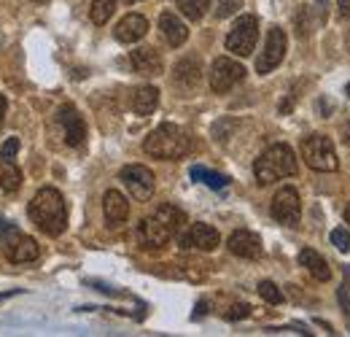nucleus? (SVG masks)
I'll list each match as a JSON object with an SVG mask.
<instances>
[{"instance_id":"obj_1","label":"nucleus","mask_w":350,"mask_h":337,"mask_svg":"<svg viewBox=\"0 0 350 337\" xmlns=\"http://www.w3.org/2000/svg\"><path fill=\"white\" fill-rule=\"evenodd\" d=\"M27 213H30L33 224H38V229L49 238H59L68 227V205L54 186H44L33 197Z\"/></svg>"},{"instance_id":"obj_2","label":"nucleus","mask_w":350,"mask_h":337,"mask_svg":"<svg viewBox=\"0 0 350 337\" xmlns=\"http://www.w3.org/2000/svg\"><path fill=\"white\" fill-rule=\"evenodd\" d=\"M186 224V213L175 205H162L154 216L143 219L137 227V240L146 249H162L178 235V229Z\"/></svg>"},{"instance_id":"obj_3","label":"nucleus","mask_w":350,"mask_h":337,"mask_svg":"<svg viewBox=\"0 0 350 337\" xmlns=\"http://www.w3.org/2000/svg\"><path fill=\"white\" fill-rule=\"evenodd\" d=\"M143 151L157 160H183L191 151V138L178 125H159L143 140Z\"/></svg>"},{"instance_id":"obj_4","label":"nucleus","mask_w":350,"mask_h":337,"mask_svg":"<svg viewBox=\"0 0 350 337\" xmlns=\"http://www.w3.org/2000/svg\"><path fill=\"white\" fill-rule=\"evenodd\" d=\"M254 173H256V181L262 186L272 184V181H280V178H288V175H297V157H294L291 146H286V143L269 146L254 162Z\"/></svg>"},{"instance_id":"obj_5","label":"nucleus","mask_w":350,"mask_h":337,"mask_svg":"<svg viewBox=\"0 0 350 337\" xmlns=\"http://www.w3.org/2000/svg\"><path fill=\"white\" fill-rule=\"evenodd\" d=\"M302 157H305V162L310 168L321 170V173H334L340 168L334 143L326 135H307L302 140Z\"/></svg>"},{"instance_id":"obj_6","label":"nucleus","mask_w":350,"mask_h":337,"mask_svg":"<svg viewBox=\"0 0 350 337\" xmlns=\"http://www.w3.org/2000/svg\"><path fill=\"white\" fill-rule=\"evenodd\" d=\"M259 38V19L256 16H240L234 27L226 36V49L237 57H248Z\"/></svg>"},{"instance_id":"obj_7","label":"nucleus","mask_w":350,"mask_h":337,"mask_svg":"<svg viewBox=\"0 0 350 337\" xmlns=\"http://www.w3.org/2000/svg\"><path fill=\"white\" fill-rule=\"evenodd\" d=\"M272 219L286 224V227H297L299 224V216H302V203H299V195L294 186H283L278 189V195L272 197Z\"/></svg>"},{"instance_id":"obj_8","label":"nucleus","mask_w":350,"mask_h":337,"mask_svg":"<svg viewBox=\"0 0 350 337\" xmlns=\"http://www.w3.org/2000/svg\"><path fill=\"white\" fill-rule=\"evenodd\" d=\"M245 79V68L240 65V62H234V60H229V57H219L216 62H213V68H211V89L213 92H229L234 84H240Z\"/></svg>"},{"instance_id":"obj_9","label":"nucleus","mask_w":350,"mask_h":337,"mask_svg":"<svg viewBox=\"0 0 350 337\" xmlns=\"http://www.w3.org/2000/svg\"><path fill=\"white\" fill-rule=\"evenodd\" d=\"M283 57H286V33L280 30V27H272L269 33H267V43H264V51L259 54V60H256V73H269V71H275L280 62H283Z\"/></svg>"},{"instance_id":"obj_10","label":"nucleus","mask_w":350,"mask_h":337,"mask_svg":"<svg viewBox=\"0 0 350 337\" xmlns=\"http://www.w3.org/2000/svg\"><path fill=\"white\" fill-rule=\"evenodd\" d=\"M178 243H180V249L216 251V249H219V243H221V235H219V229H213L211 224L197 221V224H191V227L178 238Z\"/></svg>"},{"instance_id":"obj_11","label":"nucleus","mask_w":350,"mask_h":337,"mask_svg":"<svg viewBox=\"0 0 350 337\" xmlns=\"http://www.w3.org/2000/svg\"><path fill=\"white\" fill-rule=\"evenodd\" d=\"M122 181L130 189L132 197L140 200V203H146L154 195V173L146 165H127V168H122Z\"/></svg>"},{"instance_id":"obj_12","label":"nucleus","mask_w":350,"mask_h":337,"mask_svg":"<svg viewBox=\"0 0 350 337\" xmlns=\"http://www.w3.org/2000/svg\"><path fill=\"white\" fill-rule=\"evenodd\" d=\"M57 122H59L62 132H65V143H68V146H73V149L84 146V140H87V125H84L81 114L76 111V105L65 103V105L57 111Z\"/></svg>"},{"instance_id":"obj_13","label":"nucleus","mask_w":350,"mask_h":337,"mask_svg":"<svg viewBox=\"0 0 350 337\" xmlns=\"http://www.w3.org/2000/svg\"><path fill=\"white\" fill-rule=\"evenodd\" d=\"M229 251L240 259H259L262 256V240L259 235L248 232V229H234L229 235Z\"/></svg>"},{"instance_id":"obj_14","label":"nucleus","mask_w":350,"mask_h":337,"mask_svg":"<svg viewBox=\"0 0 350 337\" xmlns=\"http://www.w3.org/2000/svg\"><path fill=\"white\" fill-rule=\"evenodd\" d=\"M130 60H132V68H135L137 73H143V76H159L162 68H165L159 51L151 49V46H140V49H135V51L130 54Z\"/></svg>"},{"instance_id":"obj_15","label":"nucleus","mask_w":350,"mask_h":337,"mask_svg":"<svg viewBox=\"0 0 350 337\" xmlns=\"http://www.w3.org/2000/svg\"><path fill=\"white\" fill-rule=\"evenodd\" d=\"M146 33H148V19L140 16V14H127V16L116 25V30H113V36H116V41L119 43L140 41Z\"/></svg>"},{"instance_id":"obj_16","label":"nucleus","mask_w":350,"mask_h":337,"mask_svg":"<svg viewBox=\"0 0 350 337\" xmlns=\"http://www.w3.org/2000/svg\"><path fill=\"white\" fill-rule=\"evenodd\" d=\"M103 211H105V221H108L111 227H119V224H124L127 216H130V203H127V197H124L122 192L111 189V192H105V197H103Z\"/></svg>"},{"instance_id":"obj_17","label":"nucleus","mask_w":350,"mask_h":337,"mask_svg":"<svg viewBox=\"0 0 350 337\" xmlns=\"http://www.w3.org/2000/svg\"><path fill=\"white\" fill-rule=\"evenodd\" d=\"M173 79H175V84L180 86L183 92L194 89V86L200 84V79H202V68H200V60H194V57H186V60H180V62L175 65Z\"/></svg>"},{"instance_id":"obj_18","label":"nucleus","mask_w":350,"mask_h":337,"mask_svg":"<svg viewBox=\"0 0 350 337\" xmlns=\"http://www.w3.org/2000/svg\"><path fill=\"white\" fill-rule=\"evenodd\" d=\"M5 253H8V259L14 262V264H27V262H33V259H38V243L33 240V238H25V235H19L11 246H5Z\"/></svg>"},{"instance_id":"obj_19","label":"nucleus","mask_w":350,"mask_h":337,"mask_svg":"<svg viewBox=\"0 0 350 337\" xmlns=\"http://www.w3.org/2000/svg\"><path fill=\"white\" fill-rule=\"evenodd\" d=\"M159 30H162V36L167 38V43L170 46H183L186 43V38H189V30H186V25L175 16V14H170V11H165L162 16H159Z\"/></svg>"},{"instance_id":"obj_20","label":"nucleus","mask_w":350,"mask_h":337,"mask_svg":"<svg viewBox=\"0 0 350 337\" xmlns=\"http://www.w3.org/2000/svg\"><path fill=\"white\" fill-rule=\"evenodd\" d=\"M159 105V89L157 86H140L135 95H132V111L137 116H148L154 114Z\"/></svg>"},{"instance_id":"obj_21","label":"nucleus","mask_w":350,"mask_h":337,"mask_svg":"<svg viewBox=\"0 0 350 337\" xmlns=\"http://www.w3.org/2000/svg\"><path fill=\"white\" fill-rule=\"evenodd\" d=\"M299 264L307 267L310 275L318 278V281H329V278H332V270H329L326 259L318 251H312V249H302V251H299Z\"/></svg>"},{"instance_id":"obj_22","label":"nucleus","mask_w":350,"mask_h":337,"mask_svg":"<svg viewBox=\"0 0 350 337\" xmlns=\"http://www.w3.org/2000/svg\"><path fill=\"white\" fill-rule=\"evenodd\" d=\"M22 186V170L5 157H0V189L3 192H16Z\"/></svg>"},{"instance_id":"obj_23","label":"nucleus","mask_w":350,"mask_h":337,"mask_svg":"<svg viewBox=\"0 0 350 337\" xmlns=\"http://www.w3.org/2000/svg\"><path fill=\"white\" fill-rule=\"evenodd\" d=\"M189 175H191L194 181H200V184H205V186L216 189V192H221V189H226V186H229V178H226V175L213 173V170H208V168H200V165H194V168L189 170Z\"/></svg>"},{"instance_id":"obj_24","label":"nucleus","mask_w":350,"mask_h":337,"mask_svg":"<svg viewBox=\"0 0 350 337\" xmlns=\"http://www.w3.org/2000/svg\"><path fill=\"white\" fill-rule=\"evenodd\" d=\"M178 8L183 11V16H189L191 22H197L211 8V0H178Z\"/></svg>"},{"instance_id":"obj_25","label":"nucleus","mask_w":350,"mask_h":337,"mask_svg":"<svg viewBox=\"0 0 350 337\" xmlns=\"http://www.w3.org/2000/svg\"><path fill=\"white\" fill-rule=\"evenodd\" d=\"M113 8H116V0H92V22L105 25L111 19Z\"/></svg>"},{"instance_id":"obj_26","label":"nucleus","mask_w":350,"mask_h":337,"mask_svg":"<svg viewBox=\"0 0 350 337\" xmlns=\"http://www.w3.org/2000/svg\"><path fill=\"white\" fill-rule=\"evenodd\" d=\"M297 33L307 38L310 33H312V8L310 5H302L299 8V14H297Z\"/></svg>"},{"instance_id":"obj_27","label":"nucleus","mask_w":350,"mask_h":337,"mask_svg":"<svg viewBox=\"0 0 350 337\" xmlns=\"http://www.w3.org/2000/svg\"><path fill=\"white\" fill-rule=\"evenodd\" d=\"M19 235H22V232L16 229V224L0 216V243H3V246H11V243H14Z\"/></svg>"},{"instance_id":"obj_28","label":"nucleus","mask_w":350,"mask_h":337,"mask_svg":"<svg viewBox=\"0 0 350 337\" xmlns=\"http://www.w3.org/2000/svg\"><path fill=\"white\" fill-rule=\"evenodd\" d=\"M259 295H262L269 305H280V302H283V292H280L272 281H262V284H259Z\"/></svg>"},{"instance_id":"obj_29","label":"nucleus","mask_w":350,"mask_h":337,"mask_svg":"<svg viewBox=\"0 0 350 337\" xmlns=\"http://www.w3.org/2000/svg\"><path fill=\"white\" fill-rule=\"evenodd\" d=\"M332 243H334V249L342 253L350 251V232L345 229V227H337L334 232H332Z\"/></svg>"},{"instance_id":"obj_30","label":"nucleus","mask_w":350,"mask_h":337,"mask_svg":"<svg viewBox=\"0 0 350 337\" xmlns=\"http://www.w3.org/2000/svg\"><path fill=\"white\" fill-rule=\"evenodd\" d=\"M240 8H243V0H219V5H216V16H219V19H226V16L237 14Z\"/></svg>"},{"instance_id":"obj_31","label":"nucleus","mask_w":350,"mask_h":337,"mask_svg":"<svg viewBox=\"0 0 350 337\" xmlns=\"http://www.w3.org/2000/svg\"><path fill=\"white\" fill-rule=\"evenodd\" d=\"M248 316H251V305H245V302H237V305H232L226 310V319L229 321H240V319H248Z\"/></svg>"},{"instance_id":"obj_32","label":"nucleus","mask_w":350,"mask_h":337,"mask_svg":"<svg viewBox=\"0 0 350 337\" xmlns=\"http://www.w3.org/2000/svg\"><path fill=\"white\" fill-rule=\"evenodd\" d=\"M19 151V138H8L5 143H3V151H0V157H5V160H14V154Z\"/></svg>"},{"instance_id":"obj_33","label":"nucleus","mask_w":350,"mask_h":337,"mask_svg":"<svg viewBox=\"0 0 350 337\" xmlns=\"http://www.w3.org/2000/svg\"><path fill=\"white\" fill-rule=\"evenodd\" d=\"M340 302H342V310L350 316V284H345V286L340 289Z\"/></svg>"},{"instance_id":"obj_34","label":"nucleus","mask_w":350,"mask_h":337,"mask_svg":"<svg viewBox=\"0 0 350 337\" xmlns=\"http://www.w3.org/2000/svg\"><path fill=\"white\" fill-rule=\"evenodd\" d=\"M318 3V22L323 25L326 22V8H329V0H315Z\"/></svg>"},{"instance_id":"obj_35","label":"nucleus","mask_w":350,"mask_h":337,"mask_svg":"<svg viewBox=\"0 0 350 337\" xmlns=\"http://www.w3.org/2000/svg\"><path fill=\"white\" fill-rule=\"evenodd\" d=\"M337 11H340V16H342V19H348L350 16V0H337Z\"/></svg>"},{"instance_id":"obj_36","label":"nucleus","mask_w":350,"mask_h":337,"mask_svg":"<svg viewBox=\"0 0 350 337\" xmlns=\"http://www.w3.org/2000/svg\"><path fill=\"white\" fill-rule=\"evenodd\" d=\"M5 105H8V103H5V97L0 95V127H3V122H5Z\"/></svg>"},{"instance_id":"obj_37","label":"nucleus","mask_w":350,"mask_h":337,"mask_svg":"<svg viewBox=\"0 0 350 337\" xmlns=\"http://www.w3.org/2000/svg\"><path fill=\"white\" fill-rule=\"evenodd\" d=\"M342 140H345V143H350V122L342 127Z\"/></svg>"},{"instance_id":"obj_38","label":"nucleus","mask_w":350,"mask_h":337,"mask_svg":"<svg viewBox=\"0 0 350 337\" xmlns=\"http://www.w3.org/2000/svg\"><path fill=\"white\" fill-rule=\"evenodd\" d=\"M345 219H348V224H350V203H348V208H345Z\"/></svg>"},{"instance_id":"obj_39","label":"nucleus","mask_w":350,"mask_h":337,"mask_svg":"<svg viewBox=\"0 0 350 337\" xmlns=\"http://www.w3.org/2000/svg\"><path fill=\"white\" fill-rule=\"evenodd\" d=\"M36 3H49V0H36Z\"/></svg>"},{"instance_id":"obj_40","label":"nucleus","mask_w":350,"mask_h":337,"mask_svg":"<svg viewBox=\"0 0 350 337\" xmlns=\"http://www.w3.org/2000/svg\"><path fill=\"white\" fill-rule=\"evenodd\" d=\"M127 3H137V0H127Z\"/></svg>"},{"instance_id":"obj_41","label":"nucleus","mask_w":350,"mask_h":337,"mask_svg":"<svg viewBox=\"0 0 350 337\" xmlns=\"http://www.w3.org/2000/svg\"><path fill=\"white\" fill-rule=\"evenodd\" d=\"M348 97H350V84H348Z\"/></svg>"},{"instance_id":"obj_42","label":"nucleus","mask_w":350,"mask_h":337,"mask_svg":"<svg viewBox=\"0 0 350 337\" xmlns=\"http://www.w3.org/2000/svg\"><path fill=\"white\" fill-rule=\"evenodd\" d=\"M348 49H350V38H348Z\"/></svg>"}]
</instances>
